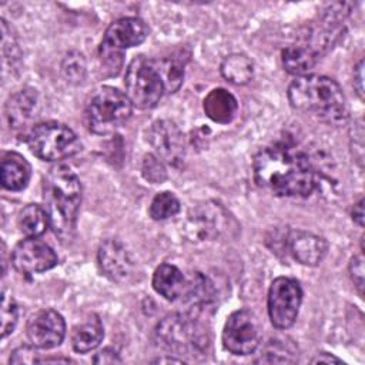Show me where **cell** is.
<instances>
[{"mask_svg": "<svg viewBox=\"0 0 365 365\" xmlns=\"http://www.w3.org/2000/svg\"><path fill=\"white\" fill-rule=\"evenodd\" d=\"M19 319V307L16 301L6 295L3 291V298H1V336L6 338L9 334L13 332L16 328Z\"/></svg>", "mask_w": 365, "mask_h": 365, "instance_id": "cell-30", "label": "cell"}, {"mask_svg": "<svg viewBox=\"0 0 365 365\" xmlns=\"http://www.w3.org/2000/svg\"><path fill=\"white\" fill-rule=\"evenodd\" d=\"M17 224L20 231L31 238L43 235L50 225L48 215L46 210L38 204H27L17 217Z\"/></svg>", "mask_w": 365, "mask_h": 365, "instance_id": "cell-23", "label": "cell"}, {"mask_svg": "<svg viewBox=\"0 0 365 365\" xmlns=\"http://www.w3.org/2000/svg\"><path fill=\"white\" fill-rule=\"evenodd\" d=\"M147 140L154 154L173 167H181L185 158V138L171 120H157L147 131Z\"/></svg>", "mask_w": 365, "mask_h": 365, "instance_id": "cell-11", "label": "cell"}, {"mask_svg": "<svg viewBox=\"0 0 365 365\" xmlns=\"http://www.w3.org/2000/svg\"><path fill=\"white\" fill-rule=\"evenodd\" d=\"M94 364H120L121 358L118 356V354L114 349L106 348L103 351H100L98 354H96V356L93 358Z\"/></svg>", "mask_w": 365, "mask_h": 365, "instance_id": "cell-35", "label": "cell"}, {"mask_svg": "<svg viewBox=\"0 0 365 365\" xmlns=\"http://www.w3.org/2000/svg\"><path fill=\"white\" fill-rule=\"evenodd\" d=\"M354 87L359 98H364V61L361 60L354 71Z\"/></svg>", "mask_w": 365, "mask_h": 365, "instance_id": "cell-36", "label": "cell"}, {"mask_svg": "<svg viewBox=\"0 0 365 365\" xmlns=\"http://www.w3.org/2000/svg\"><path fill=\"white\" fill-rule=\"evenodd\" d=\"M11 262L19 272L30 275L54 268L58 258L48 244L38 238L27 237L14 247Z\"/></svg>", "mask_w": 365, "mask_h": 365, "instance_id": "cell-12", "label": "cell"}, {"mask_svg": "<svg viewBox=\"0 0 365 365\" xmlns=\"http://www.w3.org/2000/svg\"><path fill=\"white\" fill-rule=\"evenodd\" d=\"M124 87L133 107L140 110L155 107L165 93L155 61L144 56H137L130 61L124 76Z\"/></svg>", "mask_w": 365, "mask_h": 365, "instance_id": "cell-5", "label": "cell"}, {"mask_svg": "<svg viewBox=\"0 0 365 365\" xmlns=\"http://www.w3.org/2000/svg\"><path fill=\"white\" fill-rule=\"evenodd\" d=\"M31 175V167L19 153H6L1 160L0 181L9 191H21L27 187Z\"/></svg>", "mask_w": 365, "mask_h": 365, "instance_id": "cell-17", "label": "cell"}, {"mask_svg": "<svg viewBox=\"0 0 365 365\" xmlns=\"http://www.w3.org/2000/svg\"><path fill=\"white\" fill-rule=\"evenodd\" d=\"M154 61L164 81L165 93H175L180 88L184 78L182 64L173 58H163V60H154Z\"/></svg>", "mask_w": 365, "mask_h": 365, "instance_id": "cell-28", "label": "cell"}, {"mask_svg": "<svg viewBox=\"0 0 365 365\" xmlns=\"http://www.w3.org/2000/svg\"><path fill=\"white\" fill-rule=\"evenodd\" d=\"M207 117L220 124H228L234 120L238 111V103L235 97L224 88L211 90L202 103Z\"/></svg>", "mask_w": 365, "mask_h": 365, "instance_id": "cell-19", "label": "cell"}, {"mask_svg": "<svg viewBox=\"0 0 365 365\" xmlns=\"http://www.w3.org/2000/svg\"><path fill=\"white\" fill-rule=\"evenodd\" d=\"M351 215L355 224H358L359 227H364V198H361L356 204H354Z\"/></svg>", "mask_w": 365, "mask_h": 365, "instance_id": "cell-37", "label": "cell"}, {"mask_svg": "<svg viewBox=\"0 0 365 365\" xmlns=\"http://www.w3.org/2000/svg\"><path fill=\"white\" fill-rule=\"evenodd\" d=\"M302 301V289L297 279L278 277L268 291V315L278 329L289 328L297 317Z\"/></svg>", "mask_w": 365, "mask_h": 365, "instance_id": "cell-9", "label": "cell"}, {"mask_svg": "<svg viewBox=\"0 0 365 365\" xmlns=\"http://www.w3.org/2000/svg\"><path fill=\"white\" fill-rule=\"evenodd\" d=\"M282 66L284 68L297 77L307 76L315 64L318 63L319 57L314 54L307 46L297 41L282 50Z\"/></svg>", "mask_w": 365, "mask_h": 365, "instance_id": "cell-22", "label": "cell"}, {"mask_svg": "<svg viewBox=\"0 0 365 365\" xmlns=\"http://www.w3.org/2000/svg\"><path fill=\"white\" fill-rule=\"evenodd\" d=\"M61 71L68 83H81L86 76V60L81 53L70 51L61 63Z\"/></svg>", "mask_w": 365, "mask_h": 365, "instance_id": "cell-29", "label": "cell"}, {"mask_svg": "<svg viewBox=\"0 0 365 365\" xmlns=\"http://www.w3.org/2000/svg\"><path fill=\"white\" fill-rule=\"evenodd\" d=\"M37 104V96L34 90L24 88L13 94L6 104V117L13 128L24 127L31 118Z\"/></svg>", "mask_w": 365, "mask_h": 365, "instance_id": "cell-20", "label": "cell"}, {"mask_svg": "<svg viewBox=\"0 0 365 365\" xmlns=\"http://www.w3.org/2000/svg\"><path fill=\"white\" fill-rule=\"evenodd\" d=\"M349 274H351L354 284L358 288L359 295H362V289H364V258H362V255H355L351 258Z\"/></svg>", "mask_w": 365, "mask_h": 365, "instance_id": "cell-33", "label": "cell"}, {"mask_svg": "<svg viewBox=\"0 0 365 365\" xmlns=\"http://www.w3.org/2000/svg\"><path fill=\"white\" fill-rule=\"evenodd\" d=\"M101 272L114 282H127L134 272V259L124 244L115 238L104 240L97 251Z\"/></svg>", "mask_w": 365, "mask_h": 365, "instance_id": "cell-14", "label": "cell"}, {"mask_svg": "<svg viewBox=\"0 0 365 365\" xmlns=\"http://www.w3.org/2000/svg\"><path fill=\"white\" fill-rule=\"evenodd\" d=\"M178 211H180V201L170 191L158 192L153 198L150 208H148L150 217L155 221H163V220L171 218V217L177 215Z\"/></svg>", "mask_w": 365, "mask_h": 365, "instance_id": "cell-27", "label": "cell"}, {"mask_svg": "<svg viewBox=\"0 0 365 365\" xmlns=\"http://www.w3.org/2000/svg\"><path fill=\"white\" fill-rule=\"evenodd\" d=\"M27 144L30 151L44 161L64 160L81 150V143L76 133L57 121L34 125L29 133Z\"/></svg>", "mask_w": 365, "mask_h": 365, "instance_id": "cell-6", "label": "cell"}, {"mask_svg": "<svg viewBox=\"0 0 365 365\" xmlns=\"http://www.w3.org/2000/svg\"><path fill=\"white\" fill-rule=\"evenodd\" d=\"M259 342L258 324L254 314L248 309L232 312L222 329V345L234 355L252 354Z\"/></svg>", "mask_w": 365, "mask_h": 365, "instance_id": "cell-10", "label": "cell"}, {"mask_svg": "<svg viewBox=\"0 0 365 365\" xmlns=\"http://www.w3.org/2000/svg\"><path fill=\"white\" fill-rule=\"evenodd\" d=\"M218 225V207L215 208L204 204L188 212L184 228L191 240H210L217 235Z\"/></svg>", "mask_w": 365, "mask_h": 365, "instance_id": "cell-16", "label": "cell"}, {"mask_svg": "<svg viewBox=\"0 0 365 365\" xmlns=\"http://www.w3.org/2000/svg\"><path fill=\"white\" fill-rule=\"evenodd\" d=\"M255 182L279 197H308L317 187L308 157L287 143L261 148L252 163Z\"/></svg>", "mask_w": 365, "mask_h": 365, "instance_id": "cell-1", "label": "cell"}, {"mask_svg": "<svg viewBox=\"0 0 365 365\" xmlns=\"http://www.w3.org/2000/svg\"><path fill=\"white\" fill-rule=\"evenodd\" d=\"M288 100L295 110L314 114L329 124L344 123L348 117V104L342 88L327 76L297 77L288 87Z\"/></svg>", "mask_w": 365, "mask_h": 365, "instance_id": "cell-3", "label": "cell"}, {"mask_svg": "<svg viewBox=\"0 0 365 365\" xmlns=\"http://www.w3.org/2000/svg\"><path fill=\"white\" fill-rule=\"evenodd\" d=\"M26 334L34 348L51 349L63 342L66 336V322L57 311L41 309L30 317Z\"/></svg>", "mask_w": 365, "mask_h": 365, "instance_id": "cell-13", "label": "cell"}, {"mask_svg": "<svg viewBox=\"0 0 365 365\" xmlns=\"http://www.w3.org/2000/svg\"><path fill=\"white\" fill-rule=\"evenodd\" d=\"M298 359V349L294 344L281 339H271L261 349L259 358L255 359L257 364H292Z\"/></svg>", "mask_w": 365, "mask_h": 365, "instance_id": "cell-25", "label": "cell"}, {"mask_svg": "<svg viewBox=\"0 0 365 365\" xmlns=\"http://www.w3.org/2000/svg\"><path fill=\"white\" fill-rule=\"evenodd\" d=\"M157 341L167 349L187 355L204 351L207 335L191 315L174 314L165 317L155 329Z\"/></svg>", "mask_w": 365, "mask_h": 365, "instance_id": "cell-7", "label": "cell"}, {"mask_svg": "<svg viewBox=\"0 0 365 365\" xmlns=\"http://www.w3.org/2000/svg\"><path fill=\"white\" fill-rule=\"evenodd\" d=\"M322 362H325V364H341L342 361L341 359H338L336 356H334V355H331V354H318L314 359H312V364H322Z\"/></svg>", "mask_w": 365, "mask_h": 365, "instance_id": "cell-38", "label": "cell"}, {"mask_svg": "<svg viewBox=\"0 0 365 365\" xmlns=\"http://www.w3.org/2000/svg\"><path fill=\"white\" fill-rule=\"evenodd\" d=\"M81 191L80 180L68 165L53 167L44 178V210L48 215L50 227L63 241H68L74 235Z\"/></svg>", "mask_w": 365, "mask_h": 365, "instance_id": "cell-2", "label": "cell"}, {"mask_svg": "<svg viewBox=\"0 0 365 365\" xmlns=\"http://www.w3.org/2000/svg\"><path fill=\"white\" fill-rule=\"evenodd\" d=\"M148 36L147 24L138 17H121L113 21L103 36L100 58L108 68L118 71L123 51L141 44Z\"/></svg>", "mask_w": 365, "mask_h": 365, "instance_id": "cell-8", "label": "cell"}, {"mask_svg": "<svg viewBox=\"0 0 365 365\" xmlns=\"http://www.w3.org/2000/svg\"><path fill=\"white\" fill-rule=\"evenodd\" d=\"M221 74L232 84H247L254 76V64L244 54H231L221 63Z\"/></svg>", "mask_w": 365, "mask_h": 365, "instance_id": "cell-24", "label": "cell"}, {"mask_svg": "<svg viewBox=\"0 0 365 365\" xmlns=\"http://www.w3.org/2000/svg\"><path fill=\"white\" fill-rule=\"evenodd\" d=\"M43 358H37L36 349L30 346H20L13 351L10 356V364H40Z\"/></svg>", "mask_w": 365, "mask_h": 365, "instance_id": "cell-32", "label": "cell"}, {"mask_svg": "<svg viewBox=\"0 0 365 365\" xmlns=\"http://www.w3.org/2000/svg\"><path fill=\"white\" fill-rule=\"evenodd\" d=\"M104 336V328L97 315H90L86 321L76 325L71 332V345L76 352L86 354L98 346Z\"/></svg>", "mask_w": 365, "mask_h": 365, "instance_id": "cell-21", "label": "cell"}, {"mask_svg": "<svg viewBox=\"0 0 365 365\" xmlns=\"http://www.w3.org/2000/svg\"><path fill=\"white\" fill-rule=\"evenodd\" d=\"M155 362H182V359H175V358H158Z\"/></svg>", "mask_w": 365, "mask_h": 365, "instance_id": "cell-39", "label": "cell"}, {"mask_svg": "<svg viewBox=\"0 0 365 365\" xmlns=\"http://www.w3.org/2000/svg\"><path fill=\"white\" fill-rule=\"evenodd\" d=\"M182 297H185L192 308L207 305L214 298L212 284L208 281V278L195 272L190 279H187V287Z\"/></svg>", "mask_w": 365, "mask_h": 365, "instance_id": "cell-26", "label": "cell"}, {"mask_svg": "<svg viewBox=\"0 0 365 365\" xmlns=\"http://www.w3.org/2000/svg\"><path fill=\"white\" fill-rule=\"evenodd\" d=\"M131 113L133 104L125 93L104 86L91 96L86 107V123L91 133L104 135L125 124Z\"/></svg>", "mask_w": 365, "mask_h": 365, "instance_id": "cell-4", "label": "cell"}, {"mask_svg": "<svg viewBox=\"0 0 365 365\" xmlns=\"http://www.w3.org/2000/svg\"><path fill=\"white\" fill-rule=\"evenodd\" d=\"M291 257L302 265H318L328 251V242L325 238L302 230H292L284 240Z\"/></svg>", "mask_w": 365, "mask_h": 365, "instance_id": "cell-15", "label": "cell"}, {"mask_svg": "<svg viewBox=\"0 0 365 365\" xmlns=\"http://www.w3.org/2000/svg\"><path fill=\"white\" fill-rule=\"evenodd\" d=\"M141 173H143V177L147 181L153 182V184H160L167 177L164 163L155 154L144 155L143 165H141Z\"/></svg>", "mask_w": 365, "mask_h": 365, "instance_id": "cell-31", "label": "cell"}, {"mask_svg": "<svg viewBox=\"0 0 365 365\" xmlns=\"http://www.w3.org/2000/svg\"><path fill=\"white\" fill-rule=\"evenodd\" d=\"M352 141V151H358L355 160L362 164V158H364V130H362V124H354V135L351 137Z\"/></svg>", "mask_w": 365, "mask_h": 365, "instance_id": "cell-34", "label": "cell"}, {"mask_svg": "<svg viewBox=\"0 0 365 365\" xmlns=\"http://www.w3.org/2000/svg\"><path fill=\"white\" fill-rule=\"evenodd\" d=\"M153 287L155 292L164 297L165 299L177 301L184 295L187 279L175 265L161 264L154 271Z\"/></svg>", "mask_w": 365, "mask_h": 365, "instance_id": "cell-18", "label": "cell"}]
</instances>
